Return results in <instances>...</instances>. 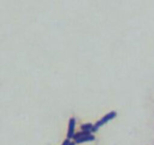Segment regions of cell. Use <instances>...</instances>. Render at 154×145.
I'll use <instances>...</instances> for the list:
<instances>
[{
  "instance_id": "3957f363",
  "label": "cell",
  "mask_w": 154,
  "mask_h": 145,
  "mask_svg": "<svg viewBox=\"0 0 154 145\" xmlns=\"http://www.w3.org/2000/svg\"><path fill=\"white\" fill-rule=\"evenodd\" d=\"M95 139V137L90 134L89 135L85 136L84 137H82L81 138H79L78 140H76L75 142L77 143H84V142H90V141H92Z\"/></svg>"
},
{
  "instance_id": "5b68a950",
  "label": "cell",
  "mask_w": 154,
  "mask_h": 145,
  "mask_svg": "<svg viewBox=\"0 0 154 145\" xmlns=\"http://www.w3.org/2000/svg\"><path fill=\"white\" fill-rule=\"evenodd\" d=\"M70 143H71L70 140H69V139H66V140L63 142V143L62 144V145H69Z\"/></svg>"
},
{
  "instance_id": "277c9868",
  "label": "cell",
  "mask_w": 154,
  "mask_h": 145,
  "mask_svg": "<svg viewBox=\"0 0 154 145\" xmlns=\"http://www.w3.org/2000/svg\"><path fill=\"white\" fill-rule=\"evenodd\" d=\"M93 127V125H92L90 123H87V124H84V125H81V128L83 129V131L91 132L92 131Z\"/></svg>"
},
{
  "instance_id": "7a4b0ae2",
  "label": "cell",
  "mask_w": 154,
  "mask_h": 145,
  "mask_svg": "<svg viewBox=\"0 0 154 145\" xmlns=\"http://www.w3.org/2000/svg\"><path fill=\"white\" fill-rule=\"evenodd\" d=\"M75 120L73 118H72L70 120L69 122V131L68 134H67V137L69 138H73L74 136V129H75Z\"/></svg>"
},
{
  "instance_id": "8992f818",
  "label": "cell",
  "mask_w": 154,
  "mask_h": 145,
  "mask_svg": "<svg viewBox=\"0 0 154 145\" xmlns=\"http://www.w3.org/2000/svg\"><path fill=\"white\" fill-rule=\"evenodd\" d=\"M69 145H75V143H71L70 144H69Z\"/></svg>"
},
{
  "instance_id": "6da1fadb",
  "label": "cell",
  "mask_w": 154,
  "mask_h": 145,
  "mask_svg": "<svg viewBox=\"0 0 154 145\" xmlns=\"http://www.w3.org/2000/svg\"><path fill=\"white\" fill-rule=\"evenodd\" d=\"M116 116V112L114 111H112L109 112L108 114L105 116L102 119H101L100 121H98L95 125H93V129H92V132H95L99 129L102 125L105 124L106 123L108 122L110 120H112Z\"/></svg>"
}]
</instances>
